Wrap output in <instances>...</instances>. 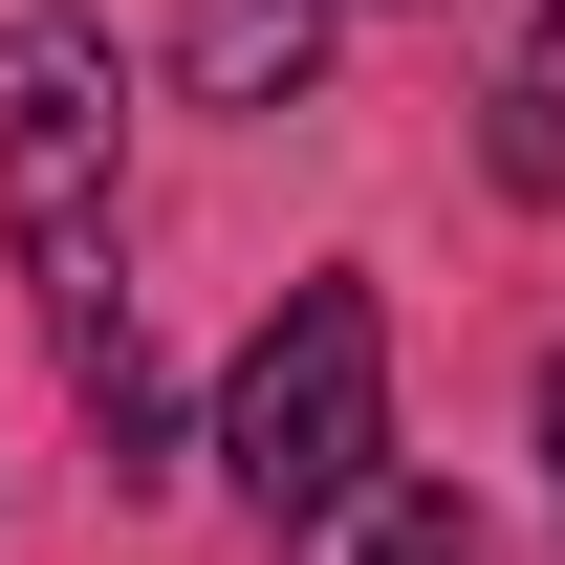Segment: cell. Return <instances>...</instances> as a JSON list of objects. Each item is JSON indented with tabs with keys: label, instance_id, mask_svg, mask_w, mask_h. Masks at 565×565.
<instances>
[{
	"label": "cell",
	"instance_id": "cell-1",
	"mask_svg": "<svg viewBox=\"0 0 565 565\" xmlns=\"http://www.w3.org/2000/svg\"><path fill=\"white\" fill-rule=\"evenodd\" d=\"M109 152H131L109 22H0V239H22V282H44L66 349L131 327V282H109Z\"/></svg>",
	"mask_w": 565,
	"mask_h": 565
},
{
	"label": "cell",
	"instance_id": "cell-2",
	"mask_svg": "<svg viewBox=\"0 0 565 565\" xmlns=\"http://www.w3.org/2000/svg\"><path fill=\"white\" fill-rule=\"evenodd\" d=\"M196 457L262 500V544L327 522V500H370V457H392V305H370V282H282V327L217 370Z\"/></svg>",
	"mask_w": 565,
	"mask_h": 565
},
{
	"label": "cell",
	"instance_id": "cell-3",
	"mask_svg": "<svg viewBox=\"0 0 565 565\" xmlns=\"http://www.w3.org/2000/svg\"><path fill=\"white\" fill-rule=\"evenodd\" d=\"M174 66H196V109H305L327 0H196V22H174Z\"/></svg>",
	"mask_w": 565,
	"mask_h": 565
},
{
	"label": "cell",
	"instance_id": "cell-4",
	"mask_svg": "<svg viewBox=\"0 0 565 565\" xmlns=\"http://www.w3.org/2000/svg\"><path fill=\"white\" fill-rule=\"evenodd\" d=\"M500 196H565V0L522 22V66H500Z\"/></svg>",
	"mask_w": 565,
	"mask_h": 565
},
{
	"label": "cell",
	"instance_id": "cell-5",
	"mask_svg": "<svg viewBox=\"0 0 565 565\" xmlns=\"http://www.w3.org/2000/svg\"><path fill=\"white\" fill-rule=\"evenodd\" d=\"M370 565H479V522H457L435 479H392V500H370Z\"/></svg>",
	"mask_w": 565,
	"mask_h": 565
},
{
	"label": "cell",
	"instance_id": "cell-6",
	"mask_svg": "<svg viewBox=\"0 0 565 565\" xmlns=\"http://www.w3.org/2000/svg\"><path fill=\"white\" fill-rule=\"evenodd\" d=\"M544 457H565V370H544Z\"/></svg>",
	"mask_w": 565,
	"mask_h": 565
}]
</instances>
